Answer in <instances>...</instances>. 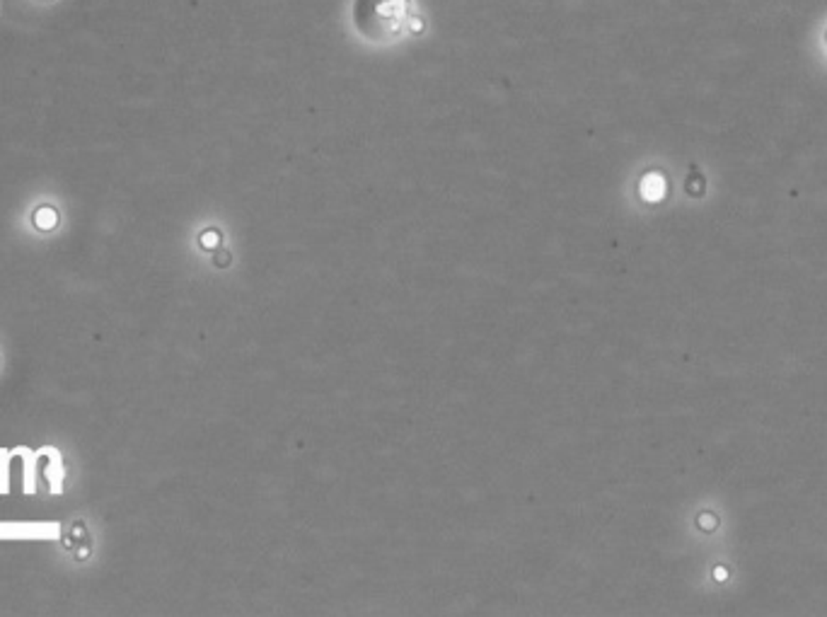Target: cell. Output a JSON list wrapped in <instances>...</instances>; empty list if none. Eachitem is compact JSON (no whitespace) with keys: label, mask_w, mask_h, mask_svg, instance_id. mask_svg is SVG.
I'll use <instances>...</instances> for the list:
<instances>
[]
</instances>
